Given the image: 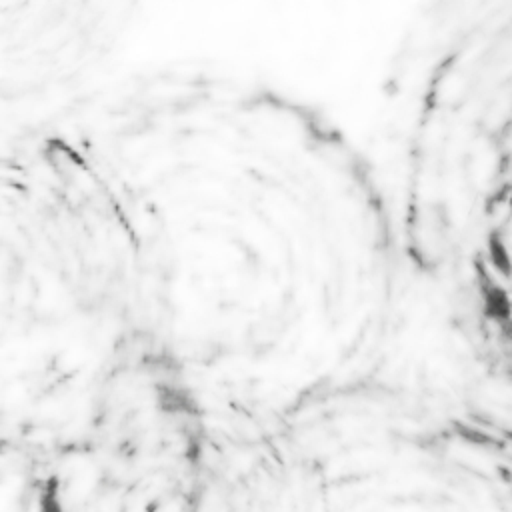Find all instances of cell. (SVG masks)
I'll use <instances>...</instances> for the list:
<instances>
[{
    "label": "cell",
    "mask_w": 512,
    "mask_h": 512,
    "mask_svg": "<svg viewBox=\"0 0 512 512\" xmlns=\"http://www.w3.org/2000/svg\"><path fill=\"white\" fill-rule=\"evenodd\" d=\"M88 158L46 128L0 130V474L58 436L102 204Z\"/></svg>",
    "instance_id": "obj_1"
}]
</instances>
